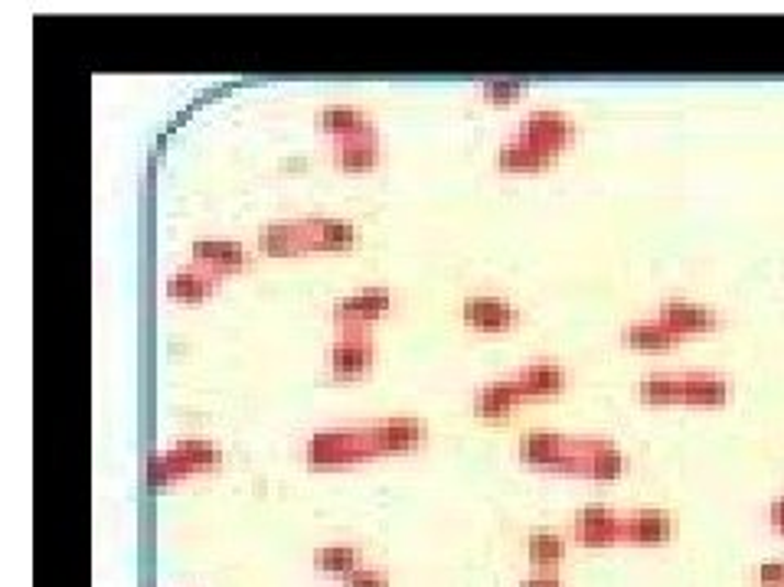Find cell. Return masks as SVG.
<instances>
[{
	"mask_svg": "<svg viewBox=\"0 0 784 587\" xmlns=\"http://www.w3.org/2000/svg\"><path fill=\"white\" fill-rule=\"evenodd\" d=\"M363 458H377L370 431H340V434H317L307 444V461L311 467H347Z\"/></svg>",
	"mask_w": 784,
	"mask_h": 587,
	"instance_id": "1",
	"label": "cell"
},
{
	"mask_svg": "<svg viewBox=\"0 0 784 587\" xmlns=\"http://www.w3.org/2000/svg\"><path fill=\"white\" fill-rule=\"evenodd\" d=\"M572 532H575V542L582 545H592V549H602V545H618L625 542V526H621V516H615L612 509H602V506H585L575 522H572Z\"/></svg>",
	"mask_w": 784,
	"mask_h": 587,
	"instance_id": "2",
	"label": "cell"
},
{
	"mask_svg": "<svg viewBox=\"0 0 784 587\" xmlns=\"http://www.w3.org/2000/svg\"><path fill=\"white\" fill-rule=\"evenodd\" d=\"M392 307L390 291L383 287H370V291H360V294H350L337 304L334 317L344 330H363L370 327L373 320H380L387 311Z\"/></svg>",
	"mask_w": 784,
	"mask_h": 587,
	"instance_id": "3",
	"label": "cell"
},
{
	"mask_svg": "<svg viewBox=\"0 0 784 587\" xmlns=\"http://www.w3.org/2000/svg\"><path fill=\"white\" fill-rule=\"evenodd\" d=\"M373 365V343L363 330H344L331 350V372L337 379H360Z\"/></svg>",
	"mask_w": 784,
	"mask_h": 587,
	"instance_id": "4",
	"label": "cell"
},
{
	"mask_svg": "<svg viewBox=\"0 0 784 587\" xmlns=\"http://www.w3.org/2000/svg\"><path fill=\"white\" fill-rule=\"evenodd\" d=\"M425 421L415 418H392L377 428H370V441L377 454H402V451H415L418 444H425Z\"/></svg>",
	"mask_w": 784,
	"mask_h": 587,
	"instance_id": "5",
	"label": "cell"
},
{
	"mask_svg": "<svg viewBox=\"0 0 784 587\" xmlns=\"http://www.w3.org/2000/svg\"><path fill=\"white\" fill-rule=\"evenodd\" d=\"M164 461L173 473V479H180V476H193V473H206V470L220 467V451H216V444H210L203 438H190V441L173 444L164 454Z\"/></svg>",
	"mask_w": 784,
	"mask_h": 587,
	"instance_id": "6",
	"label": "cell"
},
{
	"mask_svg": "<svg viewBox=\"0 0 784 587\" xmlns=\"http://www.w3.org/2000/svg\"><path fill=\"white\" fill-rule=\"evenodd\" d=\"M520 320V311L511 304V301H501V297H468L464 301V324L474 327V330H511L517 327Z\"/></svg>",
	"mask_w": 784,
	"mask_h": 587,
	"instance_id": "7",
	"label": "cell"
},
{
	"mask_svg": "<svg viewBox=\"0 0 784 587\" xmlns=\"http://www.w3.org/2000/svg\"><path fill=\"white\" fill-rule=\"evenodd\" d=\"M520 134L526 140H533V144L552 150V154H562L565 144L575 137V124L562 115V112H533V115L526 117Z\"/></svg>",
	"mask_w": 784,
	"mask_h": 587,
	"instance_id": "8",
	"label": "cell"
},
{
	"mask_svg": "<svg viewBox=\"0 0 784 587\" xmlns=\"http://www.w3.org/2000/svg\"><path fill=\"white\" fill-rule=\"evenodd\" d=\"M667 327H673L676 334L690 337V334H703V330H716L719 327V314L716 307L706 304H690V301H667L657 314Z\"/></svg>",
	"mask_w": 784,
	"mask_h": 587,
	"instance_id": "9",
	"label": "cell"
},
{
	"mask_svg": "<svg viewBox=\"0 0 784 587\" xmlns=\"http://www.w3.org/2000/svg\"><path fill=\"white\" fill-rule=\"evenodd\" d=\"M556 160H559V154L526 140L523 134L517 140L504 144L501 154H497V167L507 170V173H539V170H549Z\"/></svg>",
	"mask_w": 784,
	"mask_h": 587,
	"instance_id": "10",
	"label": "cell"
},
{
	"mask_svg": "<svg viewBox=\"0 0 784 587\" xmlns=\"http://www.w3.org/2000/svg\"><path fill=\"white\" fill-rule=\"evenodd\" d=\"M621 526H625V542L631 545H663L673 535V519L660 509L621 516Z\"/></svg>",
	"mask_w": 784,
	"mask_h": 587,
	"instance_id": "11",
	"label": "cell"
},
{
	"mask_svg": "<svg viewBox=\"0 0 784 587\" xmlns=\"http://www.w3.org/2000/svg\"><path fill=\"white\" fill-rule=\"evenodd\" d=\"M216 278H220V274H213V271L203 268V264L183 268V271H177V274L167 281V297H170V301H180V304H200V301H206V297L216 291Z\"/></svg>",
	"mask_w": 784,
	"mask_h": 587,
	"instance_id": "12",
	"label": "cell"
},
{
	"mask_svg": "<svg viewBox=\"0 0 784 587\" xmlns=\"http://www.w3.org/2000/svg\"><path fill=\"white\" fill-rule=\"evenodd\" d=\"M304 238H307V251H350L357 248V229L350 223L340 219H314V223H301Z\"/></svg>",
	"mask_w": 784,
	"mask_h": 587,
	"instance_id": "13",
	"label": "cell"
},
{
	"mask_svg": "<svg viewBox=\"0 0 784 587\" xmlns=\"http://www.w3.org/2000/svg\"><path fill=\"white\" fill-rule=\"evenodd\" d=\"M337 163H340V170H350V173L373 170V167L380 163V144H377V134L367 131V134L340 137V140H337Z\"/></svg>",
	"mask_w": 784,
	"mask_h": 587,
	"instance_id": "14",
	"label": "cell"
},
{
	"mask_svg": "<svg viewBox=\"0 0 784 587\" xmlns=\"http://www.w3.org/2000/svg\"><path fill=\"white\" fill-rule=\"evenodd\" d=\"M729 398V382L713 372H686L683 375V405L719 408Z\"/></svg>",
	"mask_w": 784,
	"mask_h": 587,
	"instance_id": "15",
	"label": "cell"
},
{
	"mask_svg": "<svg viewBox=\"0 0 784 587\" xmlns=\"http://www.w3.org/2000/svg\"><path fill=\"white\" fill-rule=\"evenodd\" d=\"M523 398H549L565 388V369L556 362H533L517 375Z\"/></svg>",
	"mask_w": 784,
	"mask_h": 587,
	"instance_id": "16",
	"label": "cell"
},
{
	"mask_svg": "<svg viewBox=\"0 0 784 587\" xmlns=\"http://www.w3.org/2000/svg\"><path fill=\"white\" fill-rule=\"evenodd\" d=\"M193 258L213 274H229L246 264V248L239 241H193Z\"/></svg>",
	"mask_w": 784,
	"mask_h": 587,
	"instance_id": "17",
	"label": "cell"
},
{
	"mask_svg": "<svg viewBox=\"0 0 784 587\" xmlns=\"http://www.w3.org/2000/svg\"><path fill=\"white\" fill-rule=\"evenodd\" d=\"M520 402H523L520 385H517V379H511V382L484 385V388L478 392V398H474V411H478V418L494 421V418H507Z\"/></svg>",
	"mask_w": 784,
	"mask_h": 587,
	"instance_id": "18",
	"label": "cell"
},
{
	"mask_svg": "<svg viewBox=\"0 0 784 587\" xmlns=\"http://www.w3.org/2000/svg\"><path fill=\"white\" fill-rule=\"evenodd\" d=\"M625 473V454L605 438H585V470L592 479H618Z\"/></svg>",
	"mask_w": 784,
	"mask_h": 587,
	"instance_id": "19",
	"label": "cell"
},
{
	"mask_svg": "<svg viewBox=\"0 0 784 587\" xmlns=\"http://www.w3.org/2000/svg\"><path fill=\"white\" fill-rule=\"evenodd\" d=\"M680 340H683V334H676L673 327H667L660 317H657V320H638V324H631V327L625 330V343H628L631 350L641 352L673 350Z\"/></svg>",
	"mask_w": 784,
	"mask_h": 587,
	"instance_id": "20",
	"label": "cell"
},
{
	"mask_svg": "<svg viewBox=\"0 0 784 587\" xmlns=\"http://www.w3.org/2000/svg\"><path fill=\"white\" fill-rule=\"evenodd\" d=\"M314 565L334 578H354L360 568H367L360 549H354V545H324L314 552Z\"/></svg>",
	"mask_w": 784,
	"mask_h": 587,
	"instance_id": "21",
	"label": "cell"
},
{
	"mask_svg": "<svg viewBox=\"0 0 784 587\" xmlns=\"http://www.w3.org/2000/svg\"><path fill=\"white\" fill-rule=\"evenodd\" d=\"M526 558H529L533 568H539V572L546 575L549 568L562 565V558H565V539H562L559 532L539 529V532H533V535L526 539Z\"/></svg>",
	"mask_w": 784,
	"mask_h": 587,
	"instance_id": "22",
	"label": "cell"
},
{
	"mask_svg": "<svg viewBox=\"0 0 784 587\" xmlns=\"http://www.w3.org/2000/svg\"><path fill=\"white\" fill-rule=\"evenodd\" d=\"M259 248L265 255H304L307 251V238H304V226L291 223V226H268L259 235Z\"/></svg>",
	"mask_w": 784,
	"mask_h": 587,
	"instance_id": "23",
	"label": "cell"
},
{
	"mask_svg": "<svg viewBox=\"0 0 784 587\" xmlns=\"http://www.w3.org/2000/svg\"><path fill=\"white\" fill-rule=\"evenodd\" d=\"M321 127L327 134H334L337 140L340 137H354V134H367L373 131L370 127V117L363 115L360 109H350V105H331L321 112Z\"/></svg>",
	"mask_w": 784,
	"mask_h": 587,
	"instance_id": "24",
	"label": "cell"
},
{
	"mask_svg": "<svg viewBox=\"0 0 784 587\" xmlns=\"http://www.w3.org/2000/svg\"><path fill=\"white\" fill-rule=\"evenodd\" d=\"M641 402L648 405H683V375H651L641 382Z\"/></svg>",
	"mask_w": 784,
	"mask_h": 587,
	"instance_id": "25",
	"label": "cell"
},
{
	"mask_svg": "<svg viewBox=\"0 0 784 587\" xmlns=\"http://www.w3.org/2000/svg\"><path fill=\"white\" fill-rule=\"evenodd\" d=\"M523 82H517V79H501V82H488L484 86V95H488V102H494V105H511V102H517L523 95Z\"/></svg>",
	"mask_w": 784,
	"mask_h": 587,
	"instance_id": "26",
	"label": "cell"
},
{
	"mask_svg": "<svg viewBox=\"0 0 784 587\" xmlns=\"http://www.w3.org/2000/svg\"><path fill=\"white\" fill-rule=\"evenodd\" d=\"M350 587H390V575L380 568H360L354 578H347Z\"/></svg>",
	"mask_w": 784,
	"mask_h": 587,
	"instance_id": "27",
	"label": "cell"
},
{
	"mask_svg": "<svg viewBox=\"0 0 784 587\" xmlns=\"http://www.w3.org/2000/svg\"><path fill=\"white\" fill-rule=\"evenodd\" d=\"M759 587H784V562L759 565Z\"/></svg>",
	"mask_w": 784,
	"mask_h": 587,
	"instance_id": "28",
	"label": "cell"
},
{
	"mask_svg": "<svg viewBox=\"0 0 784 587\" xmlns=\"http://www.w3.org/2000/svg\"><path fill=\"white\" fill-rule=\"evenodd\" d=\"M523 587H562V585H559L552 575H542V572H539V575L526 578V582H523Z\"/></svg>",
	"mask_w": 784,
	"mask_h": 587,
	"instance_id": "29",
	"label": "cell"
},
{
	"mask_svg": "<svg viewBox=\"0 0 784 587\" xmlns=\"http://www.w3.org/2000/svg\"><path fill=\"white\" fill-rule=\"evenodd\" d=\"M772 526H775V529H779V532L784 535V496L772 503Z\"/></svg>",
	"mask_w": 784,
	"mask_h": 587,
	"instance_id": "30",
	"label": "cell"
}]
</instances>
